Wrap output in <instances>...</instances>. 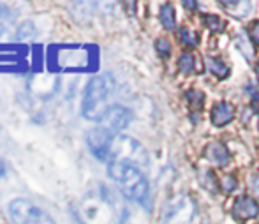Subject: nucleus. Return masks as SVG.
Masks as SVG:
<instances>
[{
	"label": "nucleus",
	"instance_id": "14",
	"mask_svg": "<svg viewBox=\"0 0 259 224\" xmlns=\"http://www.w3.org/2000/svg\"><path fill=\"white\" fill-rule=\"evenodd\" d=\"M178 67L184 74H192L194 73V55L189 52H185L178 60Z\"/></svg>",
	"mask_w": 259,
	"mask_h": 224
},
{
	"label": "nucleus",
	"instance_id": "22",
	"mask_svg": "<svg viewBox=\"0 0 259 224\" xmlns=\"http://www.w3.org/2000/svg\"><path fill=\"white\" fill-rule=\"evenodd\" d=\"M4 173H6V168H4V164H2V162H0V176H2Z\"/></svg>",
	"mask_w": 259,
	"mask_h": 224
},
{
	"label": "nucleus",
	"instance_id": "5",
	"mask_svg": "<svg viewBox=\"0 0 259 224\" xmlns=\"http://www.w3.org/2000/svg\"><path fill=\"white\" fill-rule=\"evenodd\" d=\"M133 120V113L123 106H109V110L106 111V115L101 118V127L108 129L109 132H118L123 131L127 125Z\"/></svg>",
	"mask_w": 259,
	"mask_h": 224
},
{
	"label": "nucleus",
	"instance_id": "24",
	"mask_svg": "<svg viewBox=\"0 0 259 224\" xmlns=\"http://www.w3.org/2000/svg\"><path fill=\"white\" fill-rule=\"evenodd\" d=\"M257 131H259V122H257Z\"/></svg>",
	"mask_w": 259,
	"mask_h": 224
},
{
	"label": "nucleus",
	"instance_id": "13",
	"mask_svg": "<svg viewBox=\"0 0 259 224\" xmlns=\"http://www.w3.org/2000/svg\"><path fill=\"white\" fill-rule=\"evenodd\" d=\"M185 96H187L189 104H191V108L194 111H199L203 108V104H205V94L203 92H198V90H189Z\"/></svg>",
	"mask_w": 259,
	"mask_h": 224
},
{
	"label": "nucleus",
	"instance_id": "15",
	"mask_svg": "<svg viewBox=\"0 0 259 224\" xmlns=\"http://www.w3.org/2000/svg\"><path fill=\"white\" fill-rule=\"evenodd\" d=\"M203 23H205V27L210 28L211 32L224 30V21L219 16H215V14H205V16H203Z\"/></svg>",
	"mask_w": 259,
	"mask_h": 224
},
{
	"label": "nucleus",
	"instance_id": "23",
	"mask_svg": "<svg viewBox=\"0 0 259 224\" xmlns=\"http://www.w3.org/2000/svg\"><path fill=\"white\" fill-rule=\"evenodd\" d=\"M256 74H257V78H259V62H257V66H256Z\"/></svg>",
	"mask_w": 259,
	"mask_h": 224
},
{
	"label": "nucleus",
	"instance_id": "16",
	"mask_svg": "<svg viewBox=\"0 0 259 224\" xmlns=\"http://www.w3.org/2000/svg\"><path fill=\"white\" fill-rule=\"evenodd\" d=\"M155 50L160 53V57H164V59H167L171 53V42L167 41L166 37H159L155 41Z\"/></svg>",
	"mask_w": 259,
	"mask_h": 224
},
{
	"label": "nucleus",
	"instance_id": "1",
	"mask_svg": "<svg viewBox=\"0 0 259 224\" xmlns=\"http://www.w3.org/2000/svg\"><path fill=\"white\" fill-rule=\"evenodd\" d=\"M108 175L118 184L122 193L129 200L138 201V203H145L148 200V194H150L148 180L134 162L111 161L108 166Z\"/></svg>",
	"mask_w": 259,
	"mask_h": 224
},
{
	"label": "nucleus",
	"instance_id": "20",
	"mask_svg": "<svg viewBox=\"0 0 259 224\" xmlns=\"http://www.w3.org/2000/svg\"><path fill=\"white\" fill-rule=\"evenodd\" d=\"M250 187H252V191L259 196V176L254 175L252 178H250Z\"/></svg>",
	"mask_w": 259,
	"mask_h": 224
},
{
	"label": "nucleus",
	"instance_id": "2",
	"mask_svg": "<svg viewBox=\"0 0 259 224\" xmlns=\"http://www.w3.org/2000/svg\"><path fill=\"white\" fill-rule=\"evenodd\" d=\"M115 88V81L109 74L94 76L83 94L81 113L89 120H101L109 110L108 99Z\"/></svg>",
	"mask_w": 259,
	"mask_h": 224
},
{
	"label": "nucleus",
	"instance_id": "10",
	"mask_svg": "<svg viewBox=\"0 0 259 224\" xmlns=\"http://www.w3.org/2000/svg\"><path fill=\"white\" fill-rule=\"evenodd\" d=\"M208 67H210L211 74L219 79H224L229 76V67L226 66L221 59H217V57H210V59H208Z\"/></svg>",
	"mask_w": 259,
	"mask_h": 224
},
{
	"label": "nucleus",
	"instance_id": "12",
	"mask_svg": "<svg viewBox=\"0 0 259 224\" xmlns=\"http://www.w3.org/2000/svg\"><path fill=\"white\" fill-rule=\"evenodd\" d=\"M178 35H180V41H182V44H185V46H196L199 42V35H198V32H194V30H191V28H187V27H184V28H180V32H178Z\"/></svg>",
	"mask_w": 259,
	"mask_h": 224
},
{
	"label": "nucleus",
	"instance_id": "6",
	"mask_svg": "<svg viewBox=\"0 0 259 224\" xmlns=\"http://www.w3.org/2000/svg\"><path fill=\"white\" fill-rule=\"evenodd\" d=\"M233 215L240 221H247V219H254L259 215V205L254 198L250 196H242L235 201L233 207Z\"/></svg>",
	"mask_w": 259,
	"mask_h": 224
},
{
	"label": "nucleus",
	"instance_id": "8",
	"mask_svg": "<svg viewBox=\"0 0 259 224\" xmlns=\"http://www.w3.org/2000/svg\"><path fill=\"white\" fill-rule=\"evenodd\" d=\"M205 155L210 159L211 162H215V164H226L228 159H229V152H228V149H226L224 143H221V142L210 143L205 150Z\"/></svg>",
	"mask_w": 259,
	"mask_h": 224
},
{
	"label": "nucleus",
	"instance_id": "11",
	"mask_svg": "<svg viewBox=\"0 0 259 224\" xmlns=\"http://www.w3.org/2000/svg\"><path fill=\"white\" fill-rule=\"evenodd\" d=\"M160 21H162L164 28H167V30H173L175 28V9L171 4L162 6V9H160Z\"/></svg>",
	"mask_w": 259,
	"mask_h": 224
},
{
	"label": "nucleus",
	"instance_id": "21",
	"mask_svg": "<svg viewBox=\"0 0 259 224\" xmlns=\"http://www.w3.org/2000/svg\"><path fill=\"white\" fill-rule=\"evenodd\" d=\"M198 6H199L198 2H184V7H185V9H192V11H196V9H198Z\"/></svg>",
	"mask_w": 259,
	"mask_h": 224
},
{
	"label": "nucleus",
	"instance_id": "3",
	"mask_svg": "<svg viewBox=\"0 0 259 224\" xmlns=\"http://www.w3.org/2000/svg\"><path fill=\"white\" fill-rule=\"evenodd\" d=\"M9 214L16 224H55L53 217L28 200H14L9 203Z\"/></svg>",
	"mask_w": 259,
	"mask_h": 224
},
{
	"label": "nucleus",
	"instance_id": "7",
	"mask_svg": "<svg viewBox=\"0 0 259 224\" xmlns=\"http://www.w3.org/2000/svg\"><path fill=\"white\" fill-rule=\"evenodd\" d=\"M235 118V106L231 103H226V101H221L213 106L211 110V124L217 125V127H222V125L229 124V122Z\"/></svg>",
	"mask_w": 259,
	"mask_h": 224
},
{
	"label": "nucleus",
	"instance_id": "4",
	"mask_svg": "<svg viewBox=\"0 0 259 224\" xmlns=\"http://www.w3.org/2000/svg\"><path fill=\"white\" fill-rule=\"evenodd\" d=\"M113 132H109L108 129L104 127H97L92 129V131L87 135V143H89L92 154L96 155L97 159H108L111 155V149H113Z\"/></svg>",
	"mask_w": 259,
	"mask_h": 224
},
{
	"label": "nucleus",
	"instance_id": "19",
	"mask_svg": "<svg viewBox=\"0 0 259 224\" xmlns=\"http://www.w3.org/2000/svg\"><path fill=\"white\" fill-rule=\"evenodd\" d=\"M249 90H250V97H252V106L256 108V110H259V90L257 88H250L249 86Z\"/></svg>",
	"mask_w": 259,
	"mask_h": 224
},
{
	"label": "nucleus",
	"instance_id": "9",
	"mask_svg": "<svg viewBox=\"0 0 259 224\" xmlns=\"http://www.w3.org/2000/svg\"><path fill=\"white\" fill-rule=\"evenodd\" d=\"M222 7L228 9V13L235 18H245L250 13V2H243V0H233V2H222Z\"/></svg>",
	"mask_w": 259,
	"mask_h": 224
},
{
	"label": "nucleus",
	"instance_id": "18",
	"mask_svg": "<svg viewBox=\"0 0 259 224\" xmlns=\"http://www.w3.org/2000/svg\"><path fill=\"white\" fill-rule=\"evenodd\" d=\"M249 32H250V37H252V41L259 46V21H254V23L250 25Z\"/></svg>",
	"mask_w": 259,
	"mask_h": 224
},
{
	"label": "nucleus",
	"instance_id": "17",
	"mask_svg": "<svg viewBox=\"0 0 259 224\" xmlns=\"http://www.w3.org/2000/svg\"><path fill=\"white\" fill-rule=\"evenodd\" d=\"M236 178L233 175H228V176H224V180H222V189L226 191V193H231V191H235L236 189Z\"/></svg>",
	"mask_w": 259,
	"mask_h": 224
}]
</instances>
